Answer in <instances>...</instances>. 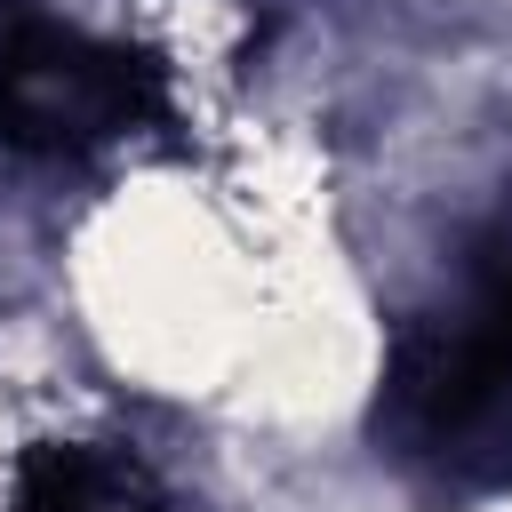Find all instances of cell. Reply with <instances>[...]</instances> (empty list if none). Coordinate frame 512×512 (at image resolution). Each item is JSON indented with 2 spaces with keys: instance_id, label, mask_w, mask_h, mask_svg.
I'll list each match as a JSON object with an SVG mask.
<instances>
[{
  "instance_id": "obj_1",
  "label": "cell",
  "mask_w": 512,
  "mask_h": 512,
  "mask_svg": "<svg viewBox=\"0 0 512 512\" xmlns=\"http://www.w3.org/2000/svg\"><path fill=\"white\" fill-rule=\"evenodd\" d=\"M376 448L456 504L512 488V208L464 248L456 280L400 320L376 376Z\"/></svg>"
},
{
  "instance_id": "obj_3",
  "label": "cell",
  "mask_w": 512,
  "mask_h": 512,
  "mask_svg": "<svg viewBox=\"0 0 512 512\" xmlns=\"http://www.w3.org/2000/svg\"><path fill=\"white\" fill-rule=\"evenodd\" d=\"M0 512H184L128 440H32L8 464Z\"/></svg>"
},
{
  "instance_id": "obj_2",
  "label": "cell",
  "mask_w": 512,
  "mask_h": 512,
  "mask_svg": "<svg viewBox=\"0 0 512 512\" xmlns=\"http://www.w3.org/2000/svg\"><path fill=\"white\" fill-rule=\"evenodd\" d=\"M168 120V80L144 48L88 32L48 0H0V152L96 160Z\"/></svg>"
}]
</instances>
